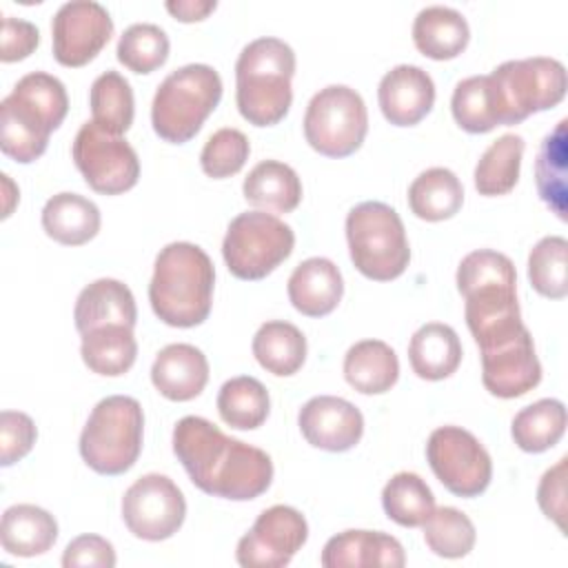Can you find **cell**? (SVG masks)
<instances>
[{
	"instance_id": "cell-1",
	"label": "cell",
	"mask_w": 568,
	"mask_h": 568,
	"mask_svg": "<svg viewBox=\"0 0 568 568\" xmlns=\"http://www.w3.org/2000/svg\"><path fill=\"white\" fill-rule=\"evenodd\" d=\"M173 453L193 486L213 497L248 501L266 493L273 481V462L262 448L224 435L197 415L175 424Z\"/></svg>"
},
{
	"instance_id": "cell-2",
	"label": "cell",
	"mask_w": 568,
	"mask_h": 568,
	"mask_svg": "<svg viewBox=\"0 0 568 568\" xmlns=\"http://www.w3.org/2000/svg\"><path fill=\"white\" fill-rule=\"evenodd\" d=\"M213 286L215 268L206 251L191 242H171L155 257L149 302L160 322L191 328L209 317Z\"/></svg>"
},
{
	"instance_id": "cell-3",
	"label": "cell",
	"mask_w": 568,
	"mask_h": 568,
	"mask_svg": "<svg viewBox=\"0 0 568 568\" xmlns=\"http://www.w3.org/2000/svg\"><path fill=\"white\" fill-rule=\"evenodd\" d=\"M69 95L64 84L47 73L22 75L0 102V149L7 158L29 164L49 146V135L64 122Z\"/></svg>"
},
{
	"instance_id": "cell-4",
	"label": "cell",
	"mask_w": 568,
	"mask_h": 568,
	"mask_svg": "<svg viewBox=\"0 0 568 568\" xmlns=\"http://www.w3.org/2000/svg\"><path fill=\"white\" fill-rule=\"evenodd\" d=\"M457 291L464 297V317L475 342L521 324L517 302V271L508 255L477 248L457 266Z\"/></svg>"
},
{
	"instance_id": "cell-5",
	"label": "cell",
	"mask_w": 568,
	"mask_h": 568,
	"mask_svg": "<svg viewBox=\"0 0 568 568\" xmlns=\"http://www.w3.org/2000/svg\"><path fill=\"white\" fill-rule=\"evenodd\" d=\"M295 51L280 38L251 40L235 62V104L253 126L282 122L293 102Z\"/></svg>"
},
{
	"instance_id": "cell-6",
	"label": "cell",
	"mask_w": 568,
	"mask_h": 568,
	"mask_svg": "<svg viewBox=\"0 0 568 568\" xmlns=\"http://www.w3.org/2000/svg\"><path fill=\"white\" fill-rule=\"evenodd\" d=\"M222 100V78L209 64H184L158 87L151 104V124L158 138L184 144L202 129Z\"/></svg>"
},
{
	"instance_id": "cell-7",
	"label": "cell",
	"mask_w": 568,
	"mask_h": 568,
	"mask_svg": "<svg viewBox=\"0 0 568 568\" xmlns=\"http://www.w3.org/2000/svg\"><path fill=\"white\" fill-rule=\"evenodd\" d=\"M144 413L135 397L109 395L100 399L82 433L80 455L98 475L115 477L133 468L142 453Z\"/></svg>"
},
{
	"instance_id": "cell-8",
	"label": "cell",
	"mask_w": 568,
	"mask_h": 568,
	"mask_svg": "<svg viewBox=\"0 0 568 568\" xmlns=\"http://www.w3.org/2000/svg\"><path fill=\"white\" fill-rule=\"evenodd\" d=\"M346 242L353 266L375 282L399 277L410 262V246L399 213L377 200L359 202L348 211Z\"/></svg>"
},
{
	"instance_id": "cell-9",
	"label": "cell",
	"mask_w": 568,
	"mask_h": 568,
	"mask_svg": "<svg viewBox=\"0 0 568 568\" xmlns=\"http://www.w3.org/2000/svg\"><path fill=\"white\" fill-rule=\"evenodd\" d=\"M295 246L293 229L266 211L235 215L222 240V257L237 280L255 282L271 275Z\"/></svg>"
},
{
	"instance_id": "cell-10",
	"label": "cell",
	"mask_w": 568,
	"mask_h": 568,
	"mask_svg": "<svg viewBox=\"0 0 568 568\" xmlns=\"http://www.w3.org/2000/svg\"><path fill=\"white\" fill-rule=\"evenodd\" d=\"M490 78L501 104L504 126L557 106L568 87L566 67L546 55L506 60L490 71Z\"/></svg>"
},
{
	"instance_id": "cell-11",
	"label": "cell",
	"mask_w": 568,
	"mask_h": 568,
	"mask_svg": "<svg viewBox=\"0 0 568 568\" xmlns=\"http://www.w3.org/2000/svg\"><path fill=\"white\" fill-rule=\"evenodd\" d=\"M368 133V111L362 95L346 84L320 89L304 113V138L326 158L353 155Z\"/></svg>"
},
{
	"instance_id": "cell-12",
	"label": "cell",
	"mask_w": 568,
	"mask_h": 568,
	"mask_svg": "<svg viewBox=\"0 0 568 568\" xmlns=\"http://www.w3.org/2000/svg\"><path fill=\"white\" fill-rule=\"evenodd\" d=\"M426 459L444 488L457 497H479L493 479V459L462 426H439L426 442Z\"/></svg>"
},
{
	"instance_id": "cell-13",
	"label": "cell",
	"mask_w": 568,
	"mask_h": 568,
	"mask_svg": "<svg viewBox=\"0 0 568 568\" xmlns=\"http://www.w3.org/2000/svg\"><path fill=\"white\" fill-rule=\"evenodd\" d=\"M71 158L89 189L102 195H120L140 180L135 149L122 138L100 129L93 120L84 122L71 144Z\"/></svg>"
},
{
	"instance_id": "cell-14",
	"label": "cell",
	"mask_w": 568,
	"mask_h": 568,
	"mask_svg": "<svg viewBox=\"0 0 568 568\" xmlns=\"http://www.w3.org/2000/svg\"><path fill=\"white\" fill-rule=\"evenodd\" d=\"M186 517V499L178 484L160 473L135 479L122 497V519L129 532L144 541L173 537Z\"/></svg>"
},
{
	"instance_id": "cell-15",
	"label": "cell",
	"mask_w": 568,
	"mask_h": 568,
	"mask_svg": "<svg viewBox=\"0 0 568 568\" xmlns=\"http://www.w3.org/2000/svg\"><path fill=\"white\" fill-rule=\"evenodd\" d=\"M477 346L481 353V382L490 395L515 399L541 382V364L532 335L524 324Z\"/></svg>"
},
{
	"instance_id": "cell-16",
	"label": "cell",
	"mask_w": 568,
	"mask_h": 568,
	"mask_svg": "<svg viewBox=\"0 0 568 568\" xmlns=\"http://www.w3.org/2000/svg\"><path fill=\"white\" fill-rule=\"evenodd\" d=\"M308 539V524L293 506L262 510L246 535L240 537L235 559L244 568H284Z\"/></svg>"
},
{
	"instance_id": "cell-17",
	"label": "cell",
	"mask_w": 568,
	"mask_h": 568,
	"mask_svg": "<svg viewBox=\"0 0 568 568\" xmlns=\"http://www.w3.org/2000/svg\"><path fill=\"white\" fill-rule=\"evenodd\" d=\"M113 20L106 7L93 0L64 2L51 20L53 58L62 67L89 64L111 40Z\"/></svg>"
},
{
	"instance_id": "cell-18",
	"label": "cell",
	"mask_w": 568,
	"mask_h": 568,
	"mask_svg": "<svg viewBox=\"0 0 568 568\" xmlns=\"http://www.w3.org/2000/svg\"><path fill=\"white\" fill-rule=\"evenodd\" d=\"M304 439L326 453H346L364 435V417L355 404L335 395L311 397L297 415Z\"/></svg>"
},
{
	"instance_id": "cell-19",
	"label": "cell",
	"mask_w": 568,
	"mask_h": 568,
	"mask_svg": "<svg viewBox=\"0 0 568 568\" xmlns=\"http://www.w3.org/2000/svg\"><path fill=\"white\" fill-rule=\"evenodd\" d=\"M377 102L390 124L415 126L435 104V82L422 67L397 64L379 80Z\"/></svg>"
},
{
	"instance_id": "cell-20",
	"label": "cell",
	"mask_w": 568,
	"mask_h": 568,
	"mask_svg": "<svg viewBox=\"0 0 568 568\" xmlns=\"http://www.w3.org/2000/svg\"><path fill=\"white\" fill-rule=\"evenodd\" d=\"M324 568H402L406 555L402 544L382 530H344L333 535L320 555Z\"/></svg>"
},
{
	"instance_id": "cell-21",
	"label": "cell",
	"mask_w": 568,
	"mask_h": 568,
	"mask_svg": "<svg viewBox=\"0 0 568 568\" xmlns=\"http://www.w3.org/2000/svg\"><path fill=\"white\" fill-rule=\"evenodd\" d=\"M151 382L171 402L195 399L209 382V359L193 344H169L153 359Z\"/></svg>"
},
{
	"instance_id": "cell-22",
	"label": "cell",
	"mask_w": 568,
	"mask_h": 568,
	"mask_svg": "<svg viewBox=\"0 0 568 568\" xmlns=\"http://www.w3.org/2000/svg\"><path fill=\"white\" fill-rule=\"evenodd\" d=\"M73 322L80 335L111 324L135 328V297L124 282L113 277H100L80 291L73 308Z\"/></svg>"
},
{
	"instance_id": "cell-23",
	"label": "cell",
	"mask_w": 568,
	"mask_h": 568,
	"mask_svg": "<svg viewBox=\"0 0 568 568\" xmlns=\"http://www.w3.org/2000/svg\"><path fill=\"white\" fill-rule=\"evenodd\" d=\"M286 293L302 315L324 317L337 308L344 295V280L328 257H308L293 268Z\"/></svg>"
},
{
	"instance_id": "cell-24",
	"label": "cell",
	"mask_w": 568,
	"mask_h": 568,
	"mask_svg": "<svg viewBox=\"0 0 568 568\" xmlns=\"http://www.w3.org/2000/svg\"><path fill=\"white\" fill-rule=\"evenodd\" d=\"M40 222L53 242L64 246H82L98 235L102 217L95 202L84 195L62 191L47 200Z\"/></svg>"
},
{
	"instance_id": "cell-25",
	"label": "cell",
	"mask_w": 568,
	"mask_h": 568,
	"mask_svg": "<svg viewBox=\"0 0 568 568\" xmlns=\"http://www.w3.org/2000/svg\"><path fill=\"white\" fill-rule=\"evenodd\" d=\"M470 40L466 18L444 4L424 7L413 20V42L417 51L430 60L457 58Z\"/></svg>"
},
{
	"instance_id": "cell-26",
	"label": "cell",
	"mask_w": 568,
	"mask_h": 568,
	"mask_svg": "<svg viewBox=\"0 0 568 568\" xmlns=\"http://www.w3.org/2000/svg\"><path fill=\"white\" fill-rule=\"evenodd\" d=\"M462 342L453 326L428 322L408 342V362L417 377L439 382L450 377L462 364Z\"/></svg>"
},
{
	"instance_id": "cell-27",
	"label": "cell",
	"mask_w": 568,
	"mask_h": 568,
	"mask_svg": "<svg viewBox=\"0 0 568 568\" xmlns=\"http://www.w3.org/2000/svg\"><path fill=\"white\" fill-rule=\"evenodd\" d=\"M58 539L55 517L36 504L9 506L0 521V541L13 557H38Z\"/></svg>"
},
{
	"instance_id": "cell-28",
	"label": "cell",
	"mask_w": 568,
	"mask_h": 568,
	"mask_svg": "<svg viewBox=\"0 0 568 568\" xmlns=\"http://www.w3.org/2000/svg\"><path fill=\"white\" fill-rule=\"evenodd\" d=\"M344 379L362 395H382L399 379V359L382 339L355 342L344 355Z\"/></svg>"
},
{
	"instance_id": "cell-29",
	"label": "cell",
	"mask_w": 568,
	"mask_h": 568,
	"mask_svg": "<svg viewBox=\"0 0 568 568\" xmlns=\"http://www.w3.org/2000/svg\"><path fill=\"white\" fill-rule=\"evenodd\" d=\"M242 193L255 209L291 213L302 202V180L293 166L280 160H262L244 178Z\"/></svg>"
},
{
	"instance_id": "cell-30",
	"label": "cell",
	"mask_w": 568,
	"mask_h": 568,
	"mask_svg": "<svg viewBox=\"0 0 568 568\" xmlns=\"http://www.w3.org/2000/svg\"><path fill=\"white\" fill-rule=\"evenodd\" d=\"M464 204V186L446 166L422 171L408 186V206L415 217L426 222L450 220Z\"/></svg>"
},
{
	"instance_id": "cell-31",
	"label": "cell",
	"mask_w": 568,
	"mask_h": 568,
	"mask_svg": "<svg viewBox=\"0 0 568 568\" xmlns=\"http://www.w3.org/2000/svg\"><path fill=\"white\" fill-rule=\"evenodd\" d=\"M251 348L257 364L277 377L295 375L306 359L304 333L284 320L264 322L253 335Z\"/></svg>"
},
{
	"instance_id": "cell-32",
	"label": "cell",
	"mask_w": 568,
	"mask_h": 568,
	"mask_svg": "<svg viewBox=\"0 0 568 568\" xmlns=\"http://www.w3.org/2000/svg\"><path fill=\"white\" fill-rule=\"evenodd\" d=\"M80 355L84 366L104 377L124 375L138 357V342L129 326H100L82 333Z\"/></svg>"
},
{
	"instance_id": "cell-33",
	"label": "cell",
	"mask_w": 568,
	"mask_h": 568,
	"mask_svg": "<svg viewBox=\"0 0 568 568\" xmlns=\"http://www.w3.org/2000/svg\"><path fill=\"white\" fill-rule=\"evenodd\" d=\"M450 111L457 126L466 133H488L495 126H501V104L490 73L459 80L453 89Z\"/></svg>"
},
{
	"instance_id": "cell-34",
	"label": "cell",
	"mask_w": 568,
	"mask_h": 568,
	"mask_svg": "<svg viewBox=\"0 0 568 568\" xmlns=\"http://www.w3.org/2000/svg\"><path fill=\"white\" fill-rule=\"evenodd\" d=\"M524 149L526 142L517 133H504L501 138H497L477 160L473 173L477 193L486 197L510 193L519 180Z\"/></svg>"
},
{
	"instance_id": "cell-35",
	"label": "cell",
	"mask_w": 568,
	"mask_h": 568,
	"mask_svg": "<svg viewBox=\"0 0 568 568\" xmlns=\"http://www.w3.org/2000/svg\"><path fill=\"white\" fill-rule=\"evenodd\" d=\"M566 124L568 120H559L557 126L541 140L535 160V182L541 202L561 220L566 222V197H568V182H566Z\"/></svg>"
},
{
	"instance_id": "cell-36",
	"label": "cell",
	"mask_w": 568,
	"mask_h": 568,
	"mask_svg": "<svg viewBox=\"0 0 568 568\" xmlns=\"http://www.w3.org/2000/svg\"><path fill=\"white\" fill-rule=\"evenodd\" d=\"M217 413L224 424L237 430L260 428L271 413V397L266 386L251 377L237 375L222 384L217 393Z\"/></svg>"
},
{
	"instance_id": "cell-37",
	"label": "cell",
	"mask_w": 568,
	"mask_h": 568,
	"mask_svg": "<svg viewBox=\"0 0 568 568\" xmlns=\"http://www.w3.org/2000/svg\"><path fill=\"white\" fill-rule=\"evenodd\" d=\"M566 406L559 399L546 397L524 406L510 424V435L524 453H544L552 448L566 433Z\"/></svg>"
},
{
	"instance_id": "cell-38",
	"label": "cell",
	"mask_w": 568,
	"mask_h": 568,
	"mask_svg": "<svg viewBox=\"0 0 568 568\" xmlns=\"http://www.w3.org/2000/svg\"><path fill=\"white\" fill-rule=\"evenodd\" d=\"M89 106L91 118L100 129L113 135H124L135 115V100L129 80L113 69L100 73L89 89Z\"/></svg>"
},
{
	"instance_id": "cell-39",
	"label": "cell",
	"mask_w": 568,
	"mask_h": 568,
	"mask_svg": "<svg viewBox=\"0 0 568 568\" xmlns=\"http://www.w3.org/2000/svg\"><path fill=\"white\" fill-rule=\"evenodd\" d=\"M382 506L388 519L404 528L422 526L435 508V497L428 484L417 473H395L384 490H382Z\"/></svg>"
},
{
	"instance_id": "cell-40",
	"label": "cell",
	"mask_w": 568,
	"mask_h": 568,
	"mask_svg": "<svg viewBox=\"0 0 568 568\" xmlns=\"http://www.w3.org/2000/svg\"><path fill=\"white\" fill-rule=\"evenodd\" d=\"M530 286L550 300L568 295V240L561 235L541 237L528 253Z\"/></svg>"
},
{
	"instance_id": "cell-41",
	"label": "cell",
	"mask_w": 568,
	"mask_h": 568,
	"mask_svg": "<svg viewBox=\"0 0 568 568\" xmlns=\"http://www.w3.org/2000/svg\"><path fill=\"white\" fill-rule=\"evenodd\" d=\"M426 546L444 559L466 557L477 539L475 524L470 517L453 506L433 508L428 519L422 524Z\"/></svg>"
},
{
	"instance_id": "cell-42",
	"label": "cell",
	"mask_w": 568,
	"mask_h": 568,
	"mask_svg": "<svg viewBox=\"0 0 568 568\" xmlns=\"http://www.w3.org/2000/svg\"><path fill=\"white\" fill-rule=\"evenodd\" d=\"M169 36L153 22H135L118 40V62L133 73H153L169 58Z\"/></svg>"
},
{
	"instance_id": "cell-43",
	"label": "cell",
	"mask_w": 568,
	"mask_h": 568,
	"mask_svg": "<svg viewBox=\"0 0 568 568\" xmlns=\"http://www.w3.org/2000/svg\"><path fill=\"white\" fill-rule=\"evenodd\" d=\"M251 153L248 138L233 126L217 129L209 135L200 153L202 171L213 180H224L242 171Z\"/></svg>"
},
{
	"instance_id": "cell-44",
	"label": "cell",
	"mask_w": 568,
	"mask_h": 568,
	"mask_svg": "<svg viewBox=\"0 0 568 568\" xmlns=\"http://www.w3.org/2000/svg\"><path fill=\"white\" fill-rule=\"evenodd\" d=\"M38 428L22 410L0 413V466H11L27 457L36 444Z\"/></svg>"
},
{
	"instance_id": "cell-45",
	"label": "cell",
	"mask_w": 568,
	"mask_h": 568,
	"mask_svg": "<svg viewBox=\"0 0 568 568\" xmlns=\"http://www.w3.org/2000/svg\"><path fill=\"white\" fill-rule=\"evenodd\" d=\"M566 468L568 457H561L541 475L537 486V504L541 513L552 519L561 532H566Z\"/></svg>"
},
{
	"instance_id": "cell-46",
	"label": "cell",
	"mask_w": 568,
	"mask_h": 568,
	"mask_svg": "<svg viewBox=\"0 0 568 568\" xmlns=\"http://www.w3.org/2000/svg\"><path fill=\"white\" fill-rule=\"evenodd\" d=\"M118 561L113 544L100 535H80L71 539L62 552V566L64 568H80V566H93V568H113Z\"/></svg>"
},
{
	"instance_id": "cell-47",
	"label": "cell",
	"mask_w": 568,
	"mask_h": 568,
	"mask_svg": "<svg viewBox=\"0 0 568 568\" xmlns=\"http://www.w3.org/2000/svg\"><path fill=\"white\" fill-rule=\"evenodd\" d=\"M40 44V31L33 22L4 16L2 31H0V60L2 62H18L29 58Z\"/></svg>"
},
{
	"instance_id": "cell-48",
	"label": "cell",
	"mask_w": 568,
	"mask_h": 568,
	"mask_svg": "<svg viewBox=\"0 0 568 568\" xmlns=\"http://www.w3.org/2000/svg\"><path fill=\"white\" fill-rule=\"evenodd\" d=\"M166 11L180 22H200L217 9L215 0H169Z\"/></svg>"
},
{
	"instance_id": "cell-49",
	"label": "cell",
	"mask_w": 568,
	"mask_h": 568,
	"mask_svg": "<svg viewBox=\"0 0 568 568\" xmlns=\"http://www.w3.org/2000/svg\"><path fill=\"white\" fill-rule=\"evenodd\" d=\"M0 178H2V189H4V213H2V217L7 220L11 215L16 202L20 200V191H18V186L11 182V178L7 173H2Z\"/></svg>"
}]
</instances>
